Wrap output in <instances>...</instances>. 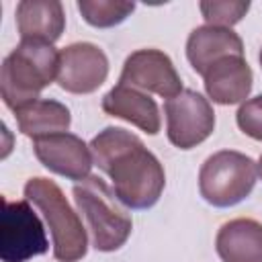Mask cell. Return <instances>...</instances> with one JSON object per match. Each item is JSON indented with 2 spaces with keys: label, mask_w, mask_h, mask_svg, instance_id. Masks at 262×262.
I'll use <instances>...</instances> for the list:
<instances>
[{
  "label": "cell",
  "mask_w": 262,
  "mask_h": 262,
  "mask_svg": "<svg viewBox=\"0 0 262 262\" xmlns=\"http://www.w3.org/2000/svg\"><path fill=\"white\" fill-rule=\"evenodd\" d=\"M94 164L111 178L113 190L127 209L154 207L166 186L162 162L143 141L121 127H104L90 141Z\"/></svg>",
  "instance_id": "obj_1"
},
{
  "label": "cell",
  "mask_w": 262,
  "mask_h": 262,
  "mask_svg": "<svg viewBox=\"0 0 262 262\" xmlns=\"http://www.w3.org/2000/svg\"><path fill=\"white\" fill-rule=\"evenodd\" d=\"M59 51L53 43L20 39L4 57L0 70V92L4 104L14 113L20 106L39 100L43 88L57 80Z\"/></svg>",
  "instance_id": "obj_2"
},
{
  "label": "cell",
  "mask_w": 262,
  "mask_h": 262,
  "mask_svg": "<svg viewBox=\"0 0 262 262\" xmlns=\"http://www.w3.org/2000/svg\"><path fill=\"white\" fill-rule=\"evenodd\" d=\"M25 199L39 209L49 225L53 258L59 262L82 260L88 252V233L61 188L49 178L35 176L25 184Z\"/></svg>",
  "instance_id": "obj_3"
},
{
  "label": "cell",
  "mask_w": 262,
  "mask_h": 262,
  "mask_svg": "<svg viewBox=\"0 0 262 262\" xmlns=\"http://www.w3.org/2000/svg\"><path fill=\"white\" fill-rule=\"evenodd\" d=\"M258 59H260V68H262V49H260V55H258Z\"/></svg>",
  "instance_id": "obj_21"
},
{
  "label": "cell",
  "mask_w": 262,
  "mask_h": 262,
  "mask_svg": "<svg viewBox=\"0 0 262 262\" xmlns=\"http://www.w3.org/2000/svg\"><path fill=\"white\" fill-rule=\"evenodd\" d=\"M258 176L262 178V156H260V160H258Z\"/></svg>",
  "instance_id": "obj_20"
},
{
  "label": "cell",
  "mask_w": 262,
  "mask_h": 262,
  "mask_svg": "<svg viewBox=\"0 0 262 262\" xmlns=\"http://www.w3.org/2000/svg\"><path fill=\"white\" fill-rule=\"evenodd\" d=\"M221 262H262V223L237 217L223 223L215 237Z\"/></svg>",
  "instance_id": "obj_14"
},
{
  "label": "cell",
  "mask_w": 262,
  "mask_h": 262,
  "mask_svg": "<svg viewBox=\"0 0 262 262\" xmlns=\"http://www.w3.org/2000/svg\"><path fill=\"white\" fill-rule=\"evenodd\" d=\"M252 70L244 55H227L215 61L203 76L207 96L217 104L246 102L252 90Z\"/></svg>",
  "instance_id": "obj_11"
},
{
  "label": "cell",
  "mask_w": 262,
  "mask_h": 262,
  "mask_svg": "<svg viewBox=\"0 0 262 262\" xmlns=\"http://www.w3.org/2000/svg\"><path fill=\"white\" fill-rule=\"evenodd\" d=\"M166 135L178 149H192L215 129V111L201 92L184 88L178 96L164 102Z\"/></svg>",
  "instance_id": "obj_7"
},
{
  "label": "cell",
  "mask_w": 262,
  "mask_h": 262,
  "mask_svg": "<svg viewBox=\"0 0 262 262\" xmlns=\"http://www.w3.org/2000/svg\"><path fill=\"white\" fill-rule=\"evenodd\" d=\"M119 84H127L141 92H154L168 100L184 90L172 59L160 49H137L127 55Z\"/></svg>",
  "instance_id": "obj_8"
},
{
  "label": "cell",
  "mask_w": 262,
  "mask_h": 262,
  "mask_svg": "<svg viewBox=\"0 0 262 262\" xmlns=\"http://www.w3.org/2000/svg\"><path fill=\"white\" fill-rule=\"evenodd\" d=\"M49 250L43 221L31 203L4 199L0 225V258L2 262H27Z\"/></svg>",
  "instance_id": "obj_6"
},
{
  "label": "cell",
  "mask_w": 262,
  "mask_h": 262,
  "mask_svg": "<svg viewBox=\"0 0 262 262\" xmlns=\"http://www.w3.org/2000/svg\"><path fill=\"white\" fill-rule=\"evenodd\" d=\"M33 151L49 172L78 182L90 176L94 164L90 145L70 131L33 139Z\"/></svg>",
  "instance_id": "obj_10"
},
{
  "label": "cell",
  "mask_w": 262,
  "mask_h": 262,
  "mask_svg": "<svg viewBox=\"0 0 262 262\" xmlns=\"http://www.w3.org/2000/svg\"><path fill=\"white\" fill-rule=\"evenodd\" d=\"M16 29L20 39L55 43L66 29L63 4L57 0H23L16 4Z\"/></svg>",
  "instance_id": "obj_15"
},
{
  "label": "cell",
  "mask_w": 262,
  "mask_h": 262,
  "mask_svg": "<svg viewBox=\"0 0 262 262\" xmlns=\"http://www.w3.org/2000/svg\"><path fill=\"white\" fill-rule=\"evenodd\" d=\"M258 180V164L235 149H221L209 156L199 170L201 196L219 209L242 203Z\"/></svg>",
  "instance_id": "obj_5"
},
{
  "label": "cell",
  "mask_w": 262,
  "mask_h": 262,
  "mask_svg": "<svg viewBox=\"0 0 262 262\" xmlns=\"http://www.w3.org/2000/svg\"><path fill=\"white\" fill-rule=\"evenodd\" d=\"M227 55H244V43L235 31L225 27L203 25L188 35L186 57L196 74L205 76V72L215 61Z\"/></svg>",
  "instance_id": "obj_13"
},
{
  "label": "cell",
  "mask_w": 262,
  "mask_h": 262,
  "mask_svg": "<svg viewBox=\"0 0 262 262\" xmlns=\"http://www.w3.org/2000/svg\"><path fill=\"white\" fill-rule=\"evenodd\" d=\"M78 10L90 27L108 29V27L121 25L135 10V2H125V0H78Z\"/></svg>",
  "instance_id": "obj_17"
},
{
  "label": "cell",
  "mask_w": 262,
  "mask_h": 262,
  "mask_svg": "<svg viewBox=\"0 0 262 262\" xmlns=\"http://www.w3.org/2000/svg\"><path fill=\"white\" fill-rule=\"evenodd\" d=\"M18 131L31 139L66 133L72 123L70 108L53 98H39L14 111Z\"/></svg>",
  "instance_id": "obj_16"
},
{
  "label": "cell",
  "mask_w": 262,
  "mask_h": 262,
  "mask_svg": "<svg viewBox=\"0 0 262 262\" xmlns=\"http://www.w3.org/2000/svg\"><path fill=\"white\" fill-rule=\"evenodd\" d=\"M108 76V57L94 43H72L59 51L57 84L72 94H90L98 90Z\"/></svg>",
  "instance_id": "obj_9"
},
{
  "label": "cell",
  "mask_w": 262,
  "mask_h": 262,
  "mask_svg": "<svg viewBox=\"0 0 262 262\" xmlns=\"http://www.w3.org/2000/svg\"><path fill=\"white\" fill-rule=\"evenodd\" d=\"M100 106L106 115L123 119L135 125L137 129L145 131L147 135L160 133L162 127L160 108L149 94L137 88H131L127 84H117L102 96Z\"/></svg>",
  "instance_id": "obj_12"
},
{
  "label": "cell",
  "mask_w": 262,
  "mask_h": 262,
  "mask_svg": "<svg viewBox=\"0 0 262 262\" xmlns=\"http://www.w3.org/2000/svg\"><path fill=\"white\" fill-rule=\"evenodd\" d=\"M235 121L242 133L256 141H262V94L242 102V106L235 113Z\"/></svg>",
  "instance_id": "obj_19"
},
{
  "label": "cell",
  "mask_w": 262,
  "mask_h": 262,
  "mask_svg": "<svg viewBox=\"0 0 262 262\" xmlns=\"http://www.w3.org/2000/svg\"><path fill=\"white\" fill-rule=\"evenodd\" d=\"M74 203L86 221L92 248L98 252H115L131 235L133 221L119 205L115 190L98 176H88L72 190Z\"/></svg>",
  "instance_id": "obj_4"
},
{
  "label": "cell",
  "mask_w": 262,
  "mask_h": 262,
  "mask_svg": "<svg viewBox=\"0 0 262 262\" xmlns=\"http://www.w3.org/2000/svg\"><path fill=\"white\" fill-rule=\"evenodd\" d=\"M199 8H201V14L207 20V25L231 29L233 25H237L246 16V12L250 10V2H242V0H203L199 4Z\"/></svg>",
  "instance_id": "obj_18"
}]
</instances>
